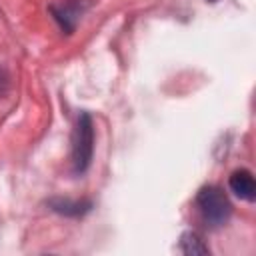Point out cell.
Returning a JSON list of instances; mask_svg holds the SVG:
<instances>
[{"label":"cell","instance_id":"obj_1","mask_svg":"<svg viewBox=\"0 0 256 256\" xmlns=\"http://www.w3.org/2000/svg\"><path fill=\"white\" fill-rule=\"evenodd\" d=\"M196 206H198V212L204 218V222L214 228L228 222V218L232 214L230 200L218 186H204L196 196Z\"/></svg>","mask_w":256,"mask_h":256},{"label":"cell","instance_id":"obj_2","mask_svg":"<svg viewBox=\"0 0 256 256\" xmlns=\"http://www.w3.org/2000/svg\"><path fill=\"white\" fill-rule=\"evenodd\" d=\"M94 150V126L88 112L78 116V124L72 134V166L76 174H82L92 160Z\"/></svg>","mask_w":256,"mask_h":256},{"label":"cell","instance_id":"obj_3","mask_svg":"<svg viewBox=\"0 0 256 256\" xmlns=\"http://www.w3.org/2000/svg\"><path fill=\"white\" fill-rule=\"evenodd\" d=\"M228 186H230V190L238 198H242L246 202H252L256 198V182H254V176H252L250 170H236V172H232L230 180H228Z\"/></svg>","mask_w":256,"mask_h":256},{"label":"cell","instance_id":"obj_4","mask_svg":"<svg viewBox=\"0 0 256 256\" xmlns=\"http://www.w3.org/2000/svg\"><path fill=\"white\" fill-rule=\"evenodd\" d=\"M180 250L184 254H208V246L196 232H186L180 238Z\"/></svg>","mask_w":256,"mask_h":256},{"label":"cell","instance_id":"obj_5","mask_svg":"<svg viewBox=\"0 0 256 256\" xmlns=\"http://www.w3.org/2000/svg\"><path fill=\"white\" fill-rule=\"evenodd\" d=\"M50 206H52V210H56V212H60V214H68V216H78V214L90 210V204L70 202V200H52Z\"/></svg>","mask_w":256,"mask_h":256},{"label":"cell","instance_id":"obj_6","mask_svg":"<svg viewBox=\"0 0 256 256\" xmlns=\"http://www.w3.org/2000/svg\"><path fill=\"white\" fill-rule=\"evenodd\" d=\"M208 2H216V0H208Z\"/></svg>","mask_w":256,"mask_h":256}]
</instances>
